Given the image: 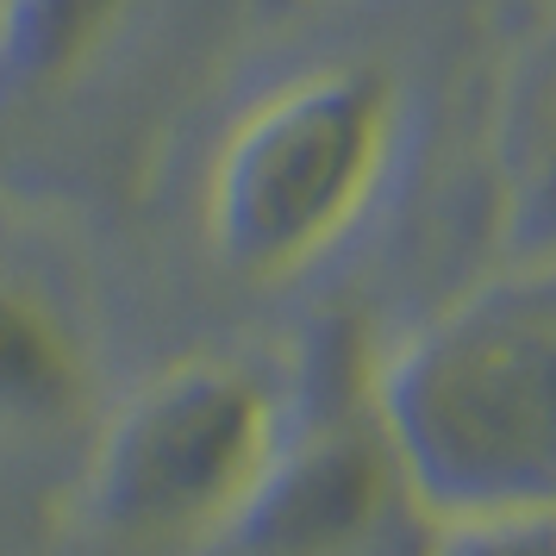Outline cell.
I'll use <instances>...</instances> for the list:
<instances>
[{"label":"cell","instance_id":"3","mask_svg":"<svg viewBox=\"0 0 556 556\" xmlns=\"http://www.w3.org/2000/svg\"><path fill=\"white\" fill-rule=\"evenodd\" d=\"M263 456V401L226 369H194L169 381L119 438L113 488L131 513L188 519L219 506Z\"/></svg>","mask_w":556,"mask_h":556},{"label":"cell","instance_id":"6","mask_svg":"<svg viewBox=\"0 0 556 556\" xmlns=\"http://www.w3.org/2000/svg\"><path fill=\"white\" fill-rule=\"evenodd\" d=\"M13 26H20V0H0V56L13 45Z\"/></svg>","mask_w":556,"mask_h":556},{"label":"cell","instance_id":"2","mask_svg":"<svg viewBox=\"0 0 556 556\" xmlns=\"http://www.w3.org/2000/svg\"><path fill=\"white\" fill-rule=\"evenodd\" d=\"M426 451L469 481L556 469V288L513 294L451 326L406 381Z\"/></svg>","mask_w":556,"mask_h":556},{"label":"cell","instance_id":"5","mask_svg":"<svg viewBox=\"0 0 556 556\" xmlns=\"http://www.w3.org/2000/svg\"><path fill=\"white\" fill-rule=\"evenodd\" d=\"M538 169H531V219L538 231H556V88L551 101L538 106Z\"/></svg>","mask_w":556,"mask_h":556},{"label":"cell","instance_id":"4","mask_svg":"<svg viewBox=\"0 0 556 556\" xmlns=\"http://www.w3.org/2000/svg\"><path fill=\"white\" fill-rule=\"evenodd\" d=\"M76 388V363L51 313L0 288V406H56Z\"/></svg>","mask_w":556,"mask_h":556},{"label":"cell","instance_id":"1","mask_svg":"<svg viewBox=\"0 0 556 556\" xmlns=\"http://www.w3.org/2000/svg\"><path fill=\"white\" fill-rule=\"evenodd\" d=\"M401 88L369 63H326L269 88L226 138L213 201L244 263H288L356 213L394 151Z\"/></svg>","mask_w":556,"mask_h":556}]
</instances>
